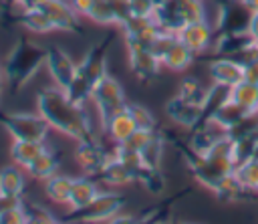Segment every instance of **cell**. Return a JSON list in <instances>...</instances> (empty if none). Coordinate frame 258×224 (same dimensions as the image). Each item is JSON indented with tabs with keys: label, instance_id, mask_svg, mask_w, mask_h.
Listing matches in <instances>:
<instances>
[{
	"label": "cell",
	"instance_id": "obj_34",
	"mask_svg": "<svg viewBox=\"0 0 258 224\" xmlns=\"http://www.w3.org/2000/svg\"><path fill=\"white\" fill-rule=\"evenodd\" d=\"M0 224H26L24 202H8L0 208Z\"/></svg>",
	"mask_w": 258,
	"mask_h": 224
},
{
	"label": "cell",
	"instance_id": "obj_29",
	"mask_svg": "<svg viewBox=\"0 0 258 224\" xmlns=\"http://www.w3.org/2000/svg\"><path fill=\"white\" fill-rule=\"evenodd\" d=\"M248 115H254V113H248V111H244L238 103H234L232 99L216 113V117L212 119V121H216L222 129H226V131H232L234 127H238Z\"/></svg>",
	"mask_w": 258,
	"mask_h": 224
},
{
	"label": "cell",
	"instance_id": "obj_44",
	"mask_svg": "<svg viewBox=\"0 0 258 224\" xmlns=\"http://www.w3.org/2000/svg\"><path fill=\"white\" fill-rule=\"evenodd\" d=\"M242 4H244L250 12H258V0H242Z\"/></svg>",
	"mask_w": 258,
	"mask_h": 224
},
{
	"label": "cell",
	"instance_id": "obj_28",
	"mask_svg": "<svg viewBox=\"0 0 258 224\" xmlns=\"http://www.w3.org/2000/svg\"><path fill=\"white\" fill-rule=\"evenodd\" d=\"M232 101L248 113H258V83L244 79L242 83L232 87Z\"/></svg>",
	"mask_w": 258,
	"mask_h": 224
},
{
	"label": "cell",
	"instance_id": "obj_41",
	"mask_svg": "<svg viewBox=\"0 0 258 224\" xmlns=\"http://www.w3.org/2000/svg\"><path fill=\"white\" fill-rule=\"evenodd\" d=\"M95 2L97 0H71V6L77 10V14L79 16H89V12H91V8L95 6Z\"/></svg>",
	"mask_w": 258,
	"mask_h": 224
},
{
	"label": "cell",
	"instance_id": "obj_52",
	"mask_svg": "<svg viewBox=\"0 0 258 224\" xmlns=\"http://www.w3.org/2000/svg\"><path fill=\"white\" fill-rule=\"evenodd\" d=\"M171 224H183V222H171Z\"/></svg>",
	"mask_w": 258,
	"mask_h": 224
},
{
	"label": "cell",
	"instance_id": "obj_15",
	"mask_svg": "<svg viewBox=\"0 0 258 224\" xmlns=\"http://www.w3.org/2000/svg\"><path fill=\"white\" fill-rule=\"evenodd\" d=\"M165 113H167V117H169L175 125L185 127V129H189V131L202 121V105L191 103V101H185V99L179 97V95L171 97V99L165 103Z\"/></svg>",
	"mask_w": 258,
	"mask_h": 224
},
{
	"label": "cell",
	"instance_id": "obj_26",
	"mask_svg": "<svg viewBox=\"0 0 258 224\" xmlns=\"http://www.w3.org/2000/svg\"><path fill=\"white\" fill-rule=\"evenodd\" d=\"M103 127L107 131V135L113 139V143H123L137 129V125L127 109H121L119 113H115L107 123H103Z\"/></svg>",
	"mask_w": 258,
	"mask_h": 224
},
{
	"label": "cell",
	"instance_id": "obj_3",
	"mask_svg": "<svg viewBox=\"0 0 258 224\" xmlns=\"http://www.w3.org/2000/svg\"><path fill=\"white\" fill-rule=\"evenodd\" d=\"M113 38L115 34H107L85 52L81 63H77V75L69 85V89L64 91L73 103L85 105L91 99L95 85L101 81V77L107 75V52L109 46L113 44Z\"/></svg>",
	"mask_w": 258,
	"mask_h": 224
},
{
	"label": "cell",
	"instance_id": "obj_32",
	"mask_svg": "<svg viewBox=\"0 0 258 224\" xmlns=\"http://www.w3.org/2000/svg\"><path fill=\"white\" fill-rule=\"evenodd\" d=\"M137 182L149 192V194H161L165 190V176L161 174L159 167H149V165H143L137 174Z\"/></svg>",
	"mask_w": 258,
	"mask_h": 224
},
{
	"label": "cell",
	"instance_id": "obj_10",
	"mask_svg": "<svg viewBox=\"0 0 258 224\" xmlns=\"http://www.w3.org/2000/svg\"><path fill=\"white\" fill-rule=\"evenodd\" d=\"M125 46H127V59H129L131 73L143 83L153 81L161 71V63L151 50V46L149 44H125Z\"/></svg>",
	"mask_w": 258,
	"mask_h": 224
},
{
	"label": "cell",
	"instance_id": "obj_5",
	"mask_svg": "<svg viewBox=\"0 0 258 224\" xmlns=\"http://www.w3.org/2000/svg\"><path fill=\"white\" fill-rule=\"evenodd\" d=\"M2 129L12 139H24V141H46L50 125L34 113H22V111H10L0 115Z\"/></svg>",
	"mask_w": 258,
	"mask_h": 224
},
{
	"label": "cell",
	"instance_id": "obj_38",
	"mask_svg": "<svg viewBox=\"0 0 258 224\" xmlns=\"http://www.w3.org/2000/svg\"><path fill=\"white\" fill-rule=\"evenodd\" d=\"M87 18L97 24H115V18H113V12H111L107 0H97Z\"/></svg>",
	"mask_w": 258,
	"mask_h": 224
},
{
	"label": "cell",
	"instance_id": "obj_40",
	"mask_svg": "<svg viewBox=\"0 0 258 224\" xmlns=\"http://www.w3.org/2000/svg\"><path fill=\"white\" fill-rule=\"evenodd\" d=\"M131 16H153L155 4L151 0H129Z\"/></svg>",
	"mask_w": 258,
	"mask_h": 224
},
{
	"label": "cell",
	"instance_id": "obj_35",
	"mask_svg": "<svg viewBox=\"0 0 258 224\" xmlns=\"http://www.w3.org/2000/svg\"><path fill=\"white\" fill-rule=\"evenodd\" d=\"M125 109H127L129 115L133 117L137 129H157V121H155V117H153L143 105H137V103H129V101H127Z\"/></svg>",
	"mask_w": 258,
	"mask_h": 224
},
{
	"label": "cell",
	"instance_id": "obj_46",
	"mask_svg": "<svg viewBox=\"0 0 258 224\" xmlns=\"http://www.w3.org/2000/svg\"><path fill=\"white\" fill-rule=\"evenodd\" d=\"M2 4H18V0H2Z\"/></svg>",
	"mask_w": 258,
	"mask_h": 224
},
{
	"label": "cell",
	"instance_id": "obj_25",
	"mask_svg": "<svg viewBox=\"0 0 258 224\" xmlns=\"http://www.w3.org/2000/svg\"><path fill=\"white\" fill-rule=\"evenodd\" d=\"M73 180L71 176H62V174H54L48 180H44V194L50 202L60 204V206H69L71 202V192H73Z\"/></svg>",
	"mask_w": 258,
	"mask_h": 224
},
{
	"label": "cell",
	"instance_id": "obj_4",
	"mask_svg": "<svg viewBox=\"0 0 258 224\" xmlns=\"http://www.w3.org/2000/svg\"><path fill=\"white\" fill-rule=\"evenodd\" d=\"M125 206V196L117 192H99L91 204L79 210H71V214L64 216L69 222H81V224H95V222H107L113 216H117Z\"/></svg>",
	"mask_w": 258,
	"mask_h": 224
},
{
	"label": "cell",
	"instance_id": "obj_1",
	"mask_svg": "<svg viewBox=\"0 0 258 224\" xmlns=\"http://www.w3.org/2000/svg\"><path fill=\"white\" fill-rule=\"evenodd\" d=\"M36 107L38 115L50 125V129H56L58 133L73 137L75 141L93 135L91 119L85 111V105L73 103L69 95L56 85L46 87L36 95Z\"/></svg>",
	"mask_w": 258,
	"mask_h": 224
},
{
	"label": "cell",
	"instance_id": "obj_2",
	"mask_svg": "<svg viewBox=\"0 0 258 224\" xmlns=\"http://www.w3.org/2000/svg\"><path fill=\"white\" fill-rule=\"evenodd\" d=\"M44 61H46V46L38 44L28 36H20L8 50L2 65L10 93H18L40 71Z\"/></svg>",
	"mask_w": 258,
	"mask_h": 224
},
{
	"label": "cell",
	"instance_id": "obj_30",
	"mask_svg": "<svg viewBox=\"0 0 258 224\" xmlns=\"http://www.w3.org/2000/svg\"><path fill=\"white\" fill-rule=\"evenodd\" d=\"M163 147H165V135L161 131H155L151 135V139L147 141V145L139 151L143 163L149 165V167H159V161H161V155H163Z\"/></svg>",
	"mask_w": 258,
	"mask_h": 224
},
{
	"label": "cell",
	"instance_id": "obj_9",
	"mask_svg": "<svg viewBox=\"0 0 258 224\" xmlns=\"http://www.w3.org/2000/svg\"><path fill=\"white\" fill-rule=\"evenodd\" d=\"M46 69H48V75L50 79L54 81V85L62 91L69 89V85L73 83L75 75H77V63L71 59V54L52 44V46H46V61H44Z\"/></svg>",
	"mask_w": 258,
	"mask_h": 224
},
{
	"label": "cell",
	"instance_id": "obj_50",
	"mask_svg": "<svg viewBox=\"0 0 258 224\" xmlns=\"http://www.w3.org/2000/svg\"><path fill=\"white\" fill-rule=\"evenodd\" d=\"M4 204H8V202H4V200H2V198H0V208H2V206H4Z\"/></svg>",
	"mask_w": 258,
	"mask_h": 224
},
{
	"label": "cell",
	"instance_id": "obj_19",
	"mask_svg": "<svg viewBox=\"0 0 258 224\" xmlns=\"http://www.w3.org/2000/svg\"><path fill=\"white\" fill-rule=\"evenodd\" d=\"M93 178H97L99 182H107V184H111V186H127V184L137 182V180H135V174H133L119 157H115V155H111V157L107 159V163H105Z\"/></svg>",
	"mask_w": 258,
	"mask_h": 224
},
{
	"label": "cell",
	"instance_id": "obj_21",
	"mask_svg": "<svg viewBox=\"0 0 258 224\" xmlns=\"http://www.w3.org/2000/svg\"><path fill=\"white\" fill-rule=\"evenodd\" d=\"M232 99V89L230 87H224V85H218L214 83L206 97H204V103H202V121L200 123H206V121H212L216 117V113ZM198 123V125H200Z\"/></svg>",
	"mask_w": 258,
	"mask_h": 224
},
{
	"label": "cell",
	"instance_id": "obj_12",
	"mask_svg": "<svg viewBox=\"0 0 258 224\" xmlns=\"http://www.w3.org/2000/svg\"><path fill=\"white\" fill-rule=\"evenodd\" d=\"M177 38H179L194 54H202V52H206V50L214 44L216 30H214V24H210V22L204 18V20H196V22H189V24H185L183 28H179V30H177Z\"/></svg>",
	"mask_w": 258,
	"mask_h": 224
},
{
	"label": "cell",
	"instance_id": "obj_27",
	"mask_svg": "<svg viewBox=\"0 0 258 224\" xmlns=\"http://www.w3.org/2000/svg\"><path fill=\"white\" fill-rule=\"evenodd\" d=\"M58 165H60V157L52 151V149H44L24 172L30 176V178H34V180H48L50 176H54L56 174V170H58Z\"/></svg>",
	"mask_w": 258,
	"mask_h": 224
},
{
	"label": "cell",
	"instance_id": "obj_7",
	"mask_svg": "<svg viewBox=\"0 0 258 224\" xmlns=\"http://www.w3.org/2000/svg\"><path fill=\"white\" fill-rule=\"evenodd\" d=\"M252 12L242 4V0H218L216 4V34L228 32H248Z\"/></svg>",
	"mask_w": 258,
	"mask_h": 224
},
{
	"label": "cell",
	"instance_id": "obj_8",
	"mask_svg": "<svg viewBox=\"0 0 258 224\" xmlns=\"http://www.w3.org/2000/svg\"><path fill=\"white\" fill-rule=\"evenodd\" d=\"M113 155V149L105 147V143L93 133L89 137H83L77 141V147H75V161L89 174V176H95L105 163L107 159Z\"/></svg>",
	"mask_w": 258,
	"mask_h": 224
},
{
	"label": "cell",
	"instance_id": "obj_17",
	"mask_svg": "<svg viewBox=\"0 0 258 224\" xmlns=\"http://www.w3.org/2000/svg\"><path fill=\"white\" fill-rule=\"evenodd\" d=\"M24 188H26V176L20 165L12 163V165H4L0 170V198L4 202L24 200L22 198Z\"/></svg>",
	"mask_w": 258,
	"mask_h": 224
},
{
	"label": "cell",
	"instance_id": "obj_48",
	"mask_svg": "<svg viewBox=\"0 0 258 224\" xmlns=\"http://www.w3.org/2000/svg\"><path fill=\"white\" fill-rule=\"evenodd\" d=\"M151 2H153V4H155V6H159V4H163V2H165V0H151Z\"/></svg>",
	"mask_w": 258,
	"mask_h": 224
},
{
	"label": "cell",
	"instance_id": "obj_49",
	"mask_svg": "<svg viewBox=\"0 0 258 224\" xmlns=\"http://www.w3.org/2000/svg\"><path fill=\"white\" fill-rule=\"evenodd\" d=\"M0 95H2V67H0Z\"/></svg>",
	"mask_w": 258,
	"mask_h": 224
},
{
	"label": "cell",
	"instance_id": "obj_11",
	"mask_svg": "<svg viewBox=\"0 0 258 224\" xmlns=\"http://www.w3.org/2000/svg\"><path fill=\"white\" fill-rule=\"evenodd\" d=\"M38 6L46 12V16L52 22L54 30L83 34V24L79 20L77 10L71 6V2H64V0H42Z\"/></svg>",
	"mask_w": 258,
	"mask_h": 224
},
{
	"label": "cell",
	"instance_id": "obj_47",
	"mask_svg": "<svg viewBox=\"0 0 258 224\" xmlns=\"http://www.w3.org/2000/svg\"><path fill=\"white\" fill-rule=\"evenodd\" d=\"M155 224H171L167 218H163V220H159V222H155Z\"/></svg>",
	"mask_w": 258,
	"mask_h": 224
},
{
	"label": "cell",
	"instance_id": "obj_42",
	"mask_svg": "<svg viewBox=\"0 0 258 224\" xmlns=\"http://www.w3.org/2000/svg\"><path fill=\"white\" fill-rule=\"evenodd\" d=\"M135 222V216L133 214H117V216H113L111 220H107V224H133Z\"/></svg>",
	"mask_w": 258,
	"mask_h": 224
},
{
	"label": "cell",
	"instance_id": "obj_23",
	"mask_svg": "<svg viewBox=\"0 0 258 224\" xmlns=\"http://www.w3.org/2000/svg\"><path fill=\"white\" fill-rule=\"evenodd\" d=\"M46 149V145L42 141H24V139H14L10 145V159L12 163L20 165L22 170H26L42 151Z\"/></svg>",
	"mask_w": 258,
	"mask_h": 224
},
{
	"label": "cell",
	"instance_id": "obj_39",
	"mask_svg": "<svg viewBox=\"0 0 258 224\" xmlns=\"http://www.w3.org/2000/svg\"><path fill=\"white\" fill-rule=\"evenodd\" d=\"M109 2V8L113 12V18H115V24H123L129 16H131V6H129V0H107Z\"/></svg>",
	"mask_w": 258,
	"mask_h": 224
},
{
	"label": "cell",
	"instance_id": "obj_36",
	"mask_svg": "<svg viewBox=\"0 0 258 224\" xmlns=\"http://www.w3.org/2000/svg\"><path fill=\"white\" fill-rule=\"evenodd\" d=\"M22 202H24V210H26V224H54L56 218L46 208H42L34 202H26V200H22Z\"/></svg>",
	"mask_w": 258,
	"mask_h": 224
},
{
	"label": "cell",
	"instance_id": "obj_14",
	"mask_svg": "<svg viewBox=\"0 0 258 224\" xmlns=\"http://www.w3.org/2000/svg\"><path fill=\"white\" fill-rule=\"evenodd\" d=\"M121 32L125 38V44H149L159 32V26L155 24L153 16H129L121 24Z\"/></svg>",
	"mask_w": 258,
	"mask_h": 224
},
{
	"label": "cell",
	"instance_id": "obj_18",
	"mask_svg": "<svg viewBox=\"0 0 258 224\" xmlns=\"http://www.w3.org/2000/svg\"><path fill=\"white\" fill-rule=\"evenodd\" d=\"M228 135L226 129H222L216 121H206V123H200L191 129V135H189V147L198 153H208L220 139H224Z\"/></svg>",
	"mask_w": 258,
	"mask_h": 224
},
{
	"label": "cell",
	"instance_id": "obj_16",
	"mask_svg": "<svg viewBox=\"0 0 258 224\" xmlns=\"http://www.w3.org/2000/svg\"><path fill=\"white\" fill-rule=\"evenodd\" d=\"M256 40L252 38L250 32H228V34H216L214 38V52L216 57H232V59H242L250 46Z\"/></svg>",
	"mask_w": 258,
	"mask_h": 224
},
{
	"label": "cell",
	"instance_id": "obj_33",
	"mask_svg": "<svg viewBox=\"0 0 258 224\" xmlns=\"http://www.w3.org/2000/svg\"><path fill=\"white\" fill-rule=\"evenodd\" d=\"M208 89L202 85V81H198L196 77H185L181 83H179V89H177V95L183 97L185 101H191V103H198L202 105L204 103V97H206Z\"/></svg>",
	"mask_w": 258,
	"mask_h": 224
},
{
	"label": "cell",
	"instance_id": "obj_20",
	"mask_svg": "<svg viewBox=\"0 0 258 224\" xmlns=\"http://www.w3.org/2000/svg\"><path fill=\"white\" fill-rule=\"evenodd\" d=\"M99 184H97V178L93 176H81V178H75L73 180V192H71V202H69V208L71 210H79V208H85L87 204H91L95 200V196L99 194Z\"/></svg>",
	"mask_w": 258,
	"mask_h": 224
},
{
	"label": "cell",
	"instance_id": "obj_31",
	"mask_svg": "<svg viewBox=\"0 0 258 224\" xmlns=\"http://www.w3.org/2000/svg\"><path fill=\"white\" fill-rule=\"evenodd\" d=\"M234 174L250 194L258 196V157H250L248 161L240 163Z\"/></svg>",
	"mask_w": 258,
	"mask_h": 224
},
{
	"label": "cell",
	"instance_id": "obj_13",
	"mask_svg": "<svg viewBox=\"0 0 258 224\" xmlns=\"http://www.w3.org/2000/svg\"><path fill=\"white\" fill-rule=\"evenodd\" d=\"M208 73H210L212 83H218V85H224L230 89L246 79L244 63L240 59H232V57H214L208 63Z\"/></svg>",
	"mask_w": 258,
	"mask_h": 224
},
{
	"label": "cell",
	"instance_id": "obj_37",
	"mask_svg": "<svg viewBox=\"0 0 258 224\" xmlns=\"http://www.w3.org/2000/svg\"><path fill=\"white\" fill-rule=\"evenodd\" d=\"M157 129H135L123 143H119V145H123V147H127V149H133V151H141L145 145H147V141L151 139V135L155 133Z\"/></svg>",
	"mask_w": 258,
	"mask_h": 224
},
{
	"label": "cell",
	"instance_id": "obj_43",
	"mask_svg": "<svg viewBox=\"0 0 258 224\" xmlns=\"http://www.w3.org/2000/svg\"><path fill=\"white\" fill-rule=\"evenodd\" d=\"M248 32L252 34V38L258 42V12H252V18H250V26H248Z\"/></svg>",
	"mask_w": 258,
	"mask_h": 224
},
{
	"label": "cell",
	"instance_id": "obj_6",
	"mask_svg": "<svg viewBox=\"0 0 258 224\" xmlns=\"http://www.w3.org/2000/svg\"><path fill=\"white\" fill-rule=\"evenodd\" d=\"M91 101L95 103L103 123H107L115 113H119L127 105L125 91H123L121 83L115 77H111L109 73L105 77H101V81L95 85V89L91 93Z\"/></svg>",
	"mask_w": 258,
	"mask_h": 224
},
{
	"label": "cell",
	"instance_id": "obj_24",
	"mask_svg": "<svg viewBox=\"0 0 258 224\" xmlns=\"http://www.w3.org/2000/svg\"><path fill=\"white\" fill-rule=\"evenodd\" d=\"M18 24H20L24 30L34 32V34H46V32H52V30H54L52 22L48 20L46 12H44L40 6L22 8V12L18 14Z\"/></svg>",
	"mask_w": 258,
	"mask_h": 224
},
{
	"label": "cell",
	"instance_id": "obj_53",
	"mask_svg": "<svg viewBox=\"0 0 258 224\" xmlns=\"http://www.w3.org/2000/svg\"><path fill=\"white\" fill-rule=\"evenodd\" d=\"M2 6H4V4H2V2H0V12H2Z\"/></svg>",
	"mask_w": 258,
	"mask_h": 224
},
{
	"label": "cell",
	"instance_id": "obj_45",
	"mask_svg": "<svg viewBox=\"0 0 258 224\" xmlns=\"http://www.w3.org/2000/svg\"><path fill=\"white\" fill-rule=\"evenodd\" d=\"M54 224H73V222H69V220H64V218H56Z\"/></svg>",
	"mask_w": 258,
	"mask_h": 224
},
{
	"label": "cell",
	"instance_id": "obj_22",
	"mask_svg": "<svg viewBox=\"0 0 258 224\" xmlns=\"http://www.w3.org/2000/svg\"><path fill=\"white\" fill-rule=\"evenodd\" d=\"M194 59H196V54L175 36V40L169 44V48L161 57V67L169 69V71H183L194 63Z\"/></svg>",
	"mask_w": 258,
	"mask_h": 224
},
{
	"label": "cell",
	"instance_id": "obj_51",
	"mask_svg": "<svg viewBox=\"0 0 258 224\" xmlns=\"http://www.w3.org/2000/svg\"><path fill=\"white\" fill-rule=\"evenodd\" d=\"M254 157H258V145H256V151H254Z\"/></svg>",
	"mask_w": 258,
	"mask_h": 224
}]
</instances>
